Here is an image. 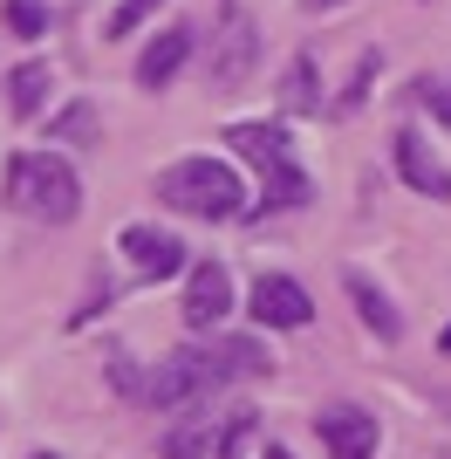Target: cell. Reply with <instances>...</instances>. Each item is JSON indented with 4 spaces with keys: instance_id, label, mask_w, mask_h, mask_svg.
<instances>
[{
    "instance_id": "obj_5",
    "label": "cell",
    "mask_w": 451,
    "mask_h": 459,
    "mask_svg": "<svg viewBox=\"0 0 451 459\" xmlns=\"http://www.w3.org/2000/svg\"><path fill=\"white\" fill-rule=\"evenodd\" d=\"M253 62H260V35L240 14V0H226V21L212 28V90H246Z\"/></svg>"
},
{
    "instance_id": "obj_10",
    "label": "cell",
    "mask_w": 451,
    "mask_h": 459,
    "mask_svg": "<svg viewBox=\"0 0 451 459\" xmlns=\"http://www.w3.org/2000/svg\"><path fill=\"white\" fill-rule=\"evenodd\" d=\"M396 172H404L411 192H424V199H451V165L424 144V131H396Z\"/></svg>"
},
{
    "instance_id": "obj_15",
    "label": "cell",
    "mask_w": 451,
    "mask_h": 459,
    "mask_svg": "<svg viewBox=\"0 0 451 459\" xmlns=\"http://www.w3.org/2000/svg\"><path fill=\"white\" fill-rule=\"evenodd\" d=\"M281 110H287V117L321 110V90H315V56H308V48H301V56L287 62V76H281Z\"/></svg>"
},
{
    "instance_id": "obj_24",
    "label": "cell",
    "mask_w": 451,
    "mask_h": 459,
    "mask_svg": "<svg viewBox=\"0 0 451 459\" xmlns=\"http://www.w3.org/2000/svg\"><path fill=\"white\" fill-rule=\"evenodd\" d=\"M267 459H294V453H287V446H267Z\"/></svg>"
},
{
    "instance_id": "obj_3",
    "label": "cell",
    "mask_w": 451,
    "mask_h": 459,
    "mask_svg": "<svg viewBox=\"0 0 451 459\" xmlns=\"http://www.w3.org/2000/svg\"><path fill=\"white\" fill-rule=\"evenodd\" d=\"M226 144L253 165L260 178V212H294L308 206V172H301L294 158V137L281 124H226Z\"/></svg>"
},
{
    "instance_id": "obj_20",
    "label": "cell",
    "mask_w": 451,
    "mask_h": 459,
    "mask_svg": "<svg viewBox=\"0 0 451 459\" xmlns=\"http://www.w3.org/2000/svg\"><path fill=\"white\" fill-rule=\"evenodd\" d=\"M253 439H260V419H253V411H240V419L219 432V459H246V453H253Z\"/></svg>"
},
{
    "instance_id": "obj_8",
    "label": "cell",
    "mask_w": 451,
    "mask_h": 459,
    "mask_svg": "<svg viewBox=\"0 0 451 459\" xmlns=\"http://www.w3.org/2000/svg\"><path fill=\"white\" fill-rule=\"evenodd\" d=\"M246 308H253V323H267V329H308L315 323V302H308V288H301L294 274H260L253 295H246Z\"/></svg>"
},
{
    "instance_id": "obj_12",
    "label": "cell",
    "mask_w": 451,
    "mask_h": 459,
    "mask_svg": "<svg viewBox=\"0 0 451 459\" xmlns=\"http://www.w3.org/2000/svg\"><path fill=\"white\" fill-rule=\"evenodd\" d=\"M342 288L356 295V316H362V329H376L383 343H396V336H404V316L390 308V295H383V288H376L362 268H349V274H342Z\"/></svg>"
},
{
    "instance_id": "obj_16",
    "label": "cell",
    "mask_w": 451,
    "mask_h": 459,
    "mask_svg": "<svg viewBox=\"0 0 451 459\" xmlns=\"http://www.w3.org/2000/svg\"><path fill=\"white\" fill-rule=\"evenodd\" d=\"M48 137H62V144H103V124H96V103H69V110L48 117Z\"/></svg>"
},
{
    "instance_id": "obj_6",
    "label": "cell",
    "mask_w": 451,
    "mask_h": 459,
    "mask_svg": "<svg viewBox=\"0 0 451 459\" xmlns=\"http://www.w3.org/2000/svg\"><path fill=\"white\" fill-rule=\"evenodd\" d=\"M123 261H131V274L137 281H165V274H185L191 268V254H185V240L178 233H165V227H123Z\"/></svg>"
},
{
    "instance_id": "obj_4",
    "label": "cell",
    "mask_w": 451,
    "mask_h": 459,
    "mask_svg": "<svg viewBox=\"0 0 451 459\" xmlns=\"http://www.w3.org/2000/svg\"><path fill=\"white\" fill-rule=\"evenodd\" d=\"M219 384L226 377L212 370L206 350H178V357H157V370L144 377V404H150V411H185V404L212 398Z\"/></svg>"
},
{
    "instance_id": "obj_9",
    "label": "cell",
    "mask_w": 451,
    "mask_h": 459,
    "mask_svg": "<svg viewBox=\"0 0 451 459\" xmlns=\"http://www.w3.org/2000/svg\"><path fill=\"white\" fill-rule=\"evenodd\" d=\"M315 432L328 446V459H376V411L362 404H328L315 411Z\"/></svg>"
},
{
    "instance_id": "obj_11",
    "label": "cell",
    "mask_w": 451,
    "mask_h": 459,
    "mask_svg": "<svg viewBox=\"0 0 451 459\" xmlns=\"http://www.w3.org/2000/svg\"><path fill=\"white\" fill-rule=\"evenodd\" d=\"M185 56H191V28L178 21V28H165V35L137 56V82H144V90H165V82L185 69Z\"/></svg>"
},
{
    "instance_id": "obj_14",
    "label": "cell",
    "mask_w": 451,
    "mask_h": 459,
    "mask_svg": "<svg viewBox=\"0 0 451 459\" xmlns=\"http://www.w3.org/2000/svg\"><path fill=\"white\" fill-rule=\"evenodd\" d=\"M48 82H55V69H48V62H21L14 76H7V103H14L21 124H35V117H41V96H48Z\"/></svg>"
},
{
    "instance_id": "obj_21",
    "label": "cell",
    "mask_w": 451,
    "mask_h": 459,
    "mask_svg": "<svg viewBox=\"0 0 451 459\" xmlns=\"http://www.w3.org/2000/svg\"><path fill=\"white\" fill-rule=\"evenodd\" d=\"M206 419H191V425H178V432H165V459H206Z\"/></svg>"
},
{
    "instance_id": "obj_23",
    "label": "cell",
    "mask_w": 451,
    "mask_h": 459,
    "mask_svg": "<svg viewBox=\"0 0 451 459\" xmlns=\"http://www.w3.org/2000/svg\"><path fill=\"white\" fill-rule=\"evenodd\" d=\"M301 7H308V14H328V7H342V0H301Z\"/></svg>"
},
{
    "instance_id": "obj_2",
    "label": "cell",
    "mask_w": 451,
    "mask_h": 459,
    "mask_svg": "<svg viewBox=\"0 0 451 459\" xmlns=\"http://www.w3.org/2000/svg\"><path fill=\"white\" fill-rule=\"evenodd\" d=\"M157 199L171 212H191V220H240L246 206V178L212 152H191V158H171L157 172Z\"/></svg>"
},
{
    "instance_id": "obj_22",
    "label": "cell",
    "mask_w": 451,
    "mask_h": 459,
    "mask_svg": "<svg viewBox=\"0 0 451 459\" xmlns=\"http://www.w3.org/2000/svg\"><path fill=\"white\" fill-rule=\"evenodd\" d=\"M417 103H424V110H431L438 117V124H445V131H451V76H417Z\"/></svg>"
},
{
    "instance_id": "obj_7",
    "label": "cell",
    "mask_w": 451,
    "mask_h": 459,
    "mask_svg": "<svg viewBox=\"0 0 451 459\" xmlns=\"http://www.w3.org/2000/svg\"><path fill=\"white\" fill-rule=\"evenodd\" d=\"M233 316V274L226 261H191L185 268V329H219Z\"/></svg>"
},
{
    "instance_id": "obj_17",
    "label": "cell",
    "mask_w": 451,
    "mask_h": 459,
    "mask_svg": "<svg viewBox=\"0 0 451 459\" xmlns=\"http://www.w3.org/2000/svg\"><path fill=\"white\" fill-rule=\"evenodd\" d=\"M376 69H383V48H362V62H356V82H349V90H342L336 103H328V110H336V117H349V110L362 103V90L376 82Z\"/></svg>"
},
{
    "instance_id": "obj_19",
    "label": "cell",
    "mask_w": 451,
    "mask_h": 459,
    "mask_svg": "<svg viewBox=\"0 0 451 459\" xmlns=\"http://www.w3.org/2000/svg\"><path fill=\"white\" fill-rule=\"evenodd\" d=\"M157 7H165V0H123V7H116L110 21H103V35L110 41H123V35H137V28H144L150 14H157Z\"/></svg>"
},
{
    "instance_id": "obj_18",
    "label": "cell",
    "mask_w": 451,
    "mask_h": 459,
    "mask_svg": "<svg viewBox=\"0 0 451 459\" xmlns=\"http://www.w3.org/2000/svg\"><path fill=\"white\" fill-rule=\"evenodd\" d=\"M7 35H21V41L48 35V7L41 0H7Z\"/></svg>"
},
{
    "instance_id": "obj_13",
    "label": "cell",
    "mask_w": 451,
    "mask_h": 459,
    "mask_svg": "<svg viewBox=\"0 0 451 459\" xmlns=\"http://www.w3.org/2000/svg\"><path fill=\"white\" fill-rule=\"evenodd\" d=\"M206 357H212V370H219L226 384L233 377H267V370H274V357H267L260 336H226V343H212Z\"/></svg>"
},
{
    "instance_id": "obj_25",
    "label": "cell",
    "mask_w": 451,
    "mask_h": 459,
    "mask_svg": "<svg viewBox=\"0 0 451 459\" xmlns=\"http://www.w3.org/2000/svg\"><path fill=\"white\" fill-rule=\"evenodd\" d=\"M445 350H451V329H445Z\"/></svg>"
},
{
    "instance_id": "obj_1",
    "label": "cell",
    "mask_w": 451,
    "mask_h": 459,
    "mask_svg": "<svg viewBox=\"0 0 451 459\" xmlns=\"http://www.w3.org/2000/svg\"><path fill=\"white\" fill-rule=\"evenodd\" d=\"M0 199L14 212H28V220H41V227H69L82 212V178H75V165L62 152H14Z\"/></svg>"
},
{
    "instance_id": "obj_26",
    "label": "cell",
    "mask_w": 451,
    "mask_h": 459,
    "mask_svg": "<svg viewBox=\"0 0 451 459\" xmlns=\"http://www.w3.org/2000/svg\"><path fill=\"white\" fill-rule=\"evenodd\" d=\"M35 459H55V453H35Z\"/></svg>"
}]
</instances>
